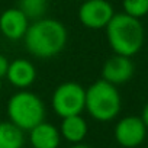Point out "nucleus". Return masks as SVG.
<instances>
[{
	"label": "nucleus",
	"instance_id": "1",
	"mask_svg": "<svg viewBox=\"0 0 148 148\" xmlns=\"http://www.w3.org/2000/svg\"><path fill=\"white\" fill-rule=\"evenodd\" d=\"M68 32L61 21L42 18L31 22L23 38L26 51L39 60H49L58 55L67 45Z\"/></svg>",
	"mask_w": 148,
	"mask_h": 148
},
{
	"label": "nucleus",
	"instance_id": "2",
	"mask_svg": "<svg viewBox=\"0 0 148 148\" xmlns=\"http://www.w3.org/2000/svg\"><path fill=\"white\" fill-rule=\"evenodd\" d=\"M105 31L113 54L131 58L141 51L145 41V31L141 19L132 18L123 12L115 13Z\"/></svg>",
	"mask_w": 148,
	"mask_h": 148
},
{
	"label": "nucleus",
	"instance_id": "3",
	"mask_svg": "<svg viewBox=\"0 0 148 148\" xmlns=\"http://www.w3.org/2000/svg\"><path fill=\"white\" fill-rule=\"evenodd\" d=\"M122 109V97L116 86L103 79L95 82L86 89L84 110L97 122H110L116 119Z\"/></svg>",
	"mask_w": 148,
	"mask_h": 148
},
{
	"label": "nucleus",
	"instance_id": "4",
	"mask_svg": "<svg viewBox=\"0 0 148 148\" xmlns=\"http://www.w3.org/2000/svg\"><path fill=\"white\" fill-rule=\"evenodd\" d=\"M6 113L12 123L23 132H29L45 121L47 108L44 100L29 90H19L12 95L6 105Z\"/></svg>",
	"mask_w": 148,
	"mask_h": 148
},
{
	"label": "nucleus",
	"instance_id": "5",
	"mask_svg": "<svg viewBox=\"0 0 148 148\" xmlns=\"http://www.w3.org/2000/svg\"><path fill=\"white\" fill-rule=\"evenodd\" d=\"M51 106L61 119L82 115L86 106V89L77 82H64L52 92Z\"/></svg>",
	"mask_w": 148,
	"mask_h": 148
},
{
	"label": "nucleus",
	"instance_id": "6",
	"mask_svg": "<svg viewBox=\"0 0 148 148\" xmlns=\"http://www.w3.org/2000/svg\"><path fill=\"white\" fill-rule=\"evenodd\" d=\"M80 23L87 29H105L112 18L115 9L109 0H84L77 12Z\"/></svg>",
	"mask_w": 148,
	"mask_h": 148
},
{
	"label": "nucleus",
	"instance_id": "7",
	"mask_svg": "<svg viewBox=\"0 0 148 148\" xmlns=\"http://www.w3.org/2000/svg\"><path fill=\"white\" fill-rule=\"evenodd\" d=\"M147 126L141 116L128 115L121 118L113 129L116 142L122 148H138L147 138Z\"/></svg>",
	"mask_w": 148,
	"mask_h": 148
},
{
	"label": "nucleus",
	"instance_id": "8",
	"mask_svg": "<svg viewBox=\"0 0 148 148\" xmlns=\"http://www.w3.org/2000/svg\"><path fill=\"white\" fill-rule=\"evenodd\" d=\"M135 73V64L131 57L113 54L102 65V79L113 86L128 83Z\"/></svg>",
	"mask_w": 148,
	"mask_h": 148
},
{
	"label": "nucleus",
	"instance_id": "9",
	"mask_svg": "<svg viewBox=\"0 0 148 148\" xmlns=\"http://www.w3.org/2000/svg\"><path fill=\"white\" fill-rule=\"evenodd\" d=\"M31 21L19 8H9L0 15V34L8 41H21L25 38Z\"/></svg>",
	"mask_w": 148,
	"mask_h": 148
},
{
	"label": "nucleus",
	"instance_id": "10",
	"mask_svg": "<svg viewBox=\"0 0 148 148\" xmlns=\"http://www.w3.org/2000/svg\"><path fill=\"white\" fill-rule=\"evenodd\" d=\"M6 79L13 87L28 90L36 80V68L32 61L26 58H16L9 64Z\"/></svg>",
	"mask_w": 148,
	"mask_h": 148
},
{
	"label": "nucleus",
	"instance_id": "11",
	"mask_svg": "<svg viewBox=\"0 0 148 148\" xmlns=\"http://www.w3.org/2000/svg\"><path fill=\"white\" fill-rule=\"evenodd\" d=\"M60 129L49 122H41L29 131V142L32 148H58L61 144Z\"/></svg>",
	"mask_w": 148,
	"mask_h": 148
},
{
	"label": "nucleus",
	"instance_id": "12",
	"mask_svg": "<svg viewBox=\"0 0 148 148\" xmlns=\"http://www.w3.org/2000/svg\"><path fill=\"white\" fill-rule=\"evenodd\" d=\"M61 138L70 144H82L89 132V125L82 115H73L61 119L60 123Z\"/></svg>",
	"mask_w": 148,
	"mask_h": 148
},
{
	"label": "nucleus",
	"instance_id": "13",
	"mask_svg": "<svg viewBox=\"0 0 148 148\" xmlns=\"http://www.w3.org/2000/svg\"><path fill=\"white\" fill-rule=\"evenodd\" d=\"M25 134L10 121L0 122V148H23Z\"/></svg>",
	"mask_w": 148,
	"mask_h": 148
},
{
	"label": "nucleus",
	"instance_id": "14",
	"mask_svg": "<svg viewBox=\"0 0 148 148\" xmlns=\"http://www.w3.org/2000/svg\"><path fill=\"white\" fill-rule=\"evenodd\" d=\"M16 8H19L31 22H34L45 18L49 8V0H18Z\"/></svg>",
	"mask_w": 148,
	"mask_h": 148
},
{
	"label": "nucleus",
	"instance_id": "15",
	"mask_svg": "<svg viewBox=\"0 0 148 148\" xmlns=\"http://www.w3.org/2000/svg\"><path fill=\"white\" fill-rule=\"evenodd\" d=\"M122 12L141 19L148 15V0H122Z\"/></svg>",
	"mask_w": 148,
	"mask_h": 148
},
{
	"label": "nucleus",
	"instance_id": "16",
	"mask_svg": "<svg viewBox=\"0 0 148 148\" xmlns=\"http://www.w3.org/2000/svg\"><path fill=\"white\" fill-rule=\"evenodd\" d=\"M9 64H10V61H9L3 54H0V79L6 77V73H8Z\"/></svg>",
	"mask_w": 148,
	"mask_h": 148
},
{
	"label": "nucleus",
	"instance_id": "17",
	"mask_svg": "<svg viewBox=\"0 0 148 148\" xmlns=\"http://www.w3.org/2000/svg\"><path fill=\"white\" fill-rule=\"evenodd\" d=\"M141 118H142V121H144V123H145V126H147V129H148V102H147V103H145V106L142 108Z\"/></svg>",
	"mask_w": 148,
	"mask_h": 148
},
{
	"label": "nucleus",
	"instance_id": "18",
	"mask_svg": "<svg viewBox=\"0 0 148 148\" xmlns=\"http://www.w3.org/2000/svg\"><path fill=\"white\" fill-rule=\"evenodd\" d=\"M70 148H92V147H89V145H86V144H74V145H71Z\"/></svg>",
	"mask_w": 148,
	"mask_h": 148
},
{
	"label": "nucleus",
	"instance_id": "19",
	"mask_svg": "<svg viewBox=\"0 0 148 148\" xmlns=\"http://www.w3.org/2000/svg\"><path fill=\"white\" fill-rule=\"evenodd\" d=\"M2 80H3V79H0V90L3 89V82H2Z\"/></svg>",
	"mask_w": 148,
	"mask_h": 148
},
{
	"label": "nucleus",
	"instance_id": "20",
	"mask_svg": "<svg viewBox=\"0 0 148 148\" xmlns=\"http://www.w3.org/2000/svg\"><path fill=\"white\" fill-rule=\"evenodd\" d=\"M147 148H148V147H147Z\"/></svg>",
	"mask_w": 148,
	"mask_h": 148
}]
</instances>
